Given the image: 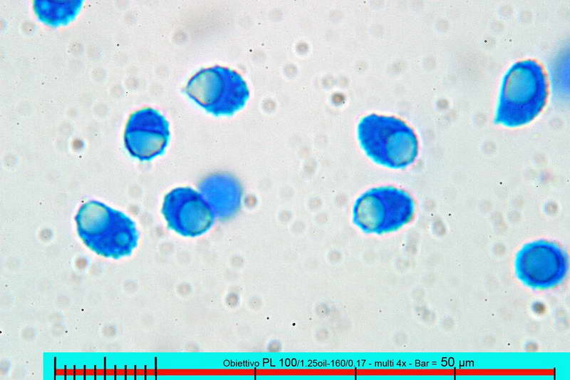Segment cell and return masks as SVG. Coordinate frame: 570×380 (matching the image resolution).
Wrapping results in <instances>:
<instances>
[{
    "label": "cell",
    "instance_id": "obj_4",
    "mask_svg": "<svg viewBox=\"0 0 570 380\" xmlns=\"http://www.w3.org/2000/svg\"><path fill=\"white\" fill-rule=\"evenodd\" d=\"M414 200L405 191L380 187L366 191L356 201L353 221L366 233L381 235L398 230L413 218Z\"/></svg>",
    "mask_w": 570,
    "mask_h": 380
},
{
    "label": "cell",
    "instance_id": "obj_7",
    "mask_svg": "<svg viewBox=\"0 0 570 380\" xmlns=\"http://www.w3.org/2000/svg\"><path fill=\"white\" fill-rule=\"evenodd\" d=\"M162 212L172 230L185 237H197L212 226L215 214L202 195L188 188H177L165 197Z\"/></svg>",
    "mask_w": 570,
    "mask_h": 380
},
{
    "label": "cell",
    "instance_id": "obj_3",
    "mask_svg": "<svg viewBox=\"0 0 570 380\" xmlns=\"http://www.w3.org/2000/svg\"><path fill=\"white\" fill-rule=\"evenodd\" d=\"M361 146L374 162L390 168H404L415 160L418 144L414 131L393 116L370 114L358 125Z\"/></svg>",
    "mask_w": 570,
    "mask_h": 380
},
{
    "label": "cell",
    "instance_id": "obj_6",
    "mask_svg": "<svg viewBox=\"0 0 570 380\" xmlns=\"http://www.w3.org/2000/svg\"><path fill=\"white\" fill-rule=\"evenodd\" d=\"M515 272L526 286L549 289L561 284L567 275L569 257L559 245L546 240L527 243L518 252Z\"/></svg>",
    "mask_w": 570,
    "mask_h": 380
},
{
    "label": "cell",
    "instance_id": "obj_5",
    "mask_svg": "<svg viewBox=\"0 0 570 380\" xmlns=\"http://www.w3.org/2000/svg\"><path fill=\"white\" fill-rule=\"evenodd\" d=\"M185 92L198 105L217 116L231 115L240 110L249 94L239 74L221 66L197 72L187 83Z\"/></svg>",
    "mask_w": 570,
    "mask_h": 380
},
{
    "label": "cell",
    "instance_id": "obj_10",
    "mask_svg": "<svg viewBox=\"0 0 570 380\" xmlns=\"http://www.w3.org/2000/svg\"><path fill=\"white\" fill-rule=\"evenodd\" d=\"M34 11L38 19L51 26L67 24L78 13L81 1H35Z\"/></svg>",
    "mask_w": 570,
    "mask_h": 380
},
{
    "label": "cell",
    "instance_id": "obj_2",
    "mask_svg": "<svg viewBox=\"0 0 570 380\" xmlns=\"http://www.w3.org/2000/svg\"><path fill=\"white\" fill-rule=\"evenodd\" d=\"M76 222L78 235L91 250L119 259L130 255L138 241L134 222L123 212L98 201H88L79 209Z\"/></svg>",
    "mask_w": 570,
    "mask_h": 380
},
{
    "label": "cell",
    "instance_id": "obj_9",
    "mask_svg": "<svg viewBox=\"0 0 570 380\" xmlns=\"http://www.w3.org/2000/svg\"><path fill=\"white\" fill-rule=\"evenodd\" d=\"M202 195L220 219H228L240 208L242 190L240 184L228 174H214L200 185Z\"/></svg>",
    "mask_w": 570,
    "mask_h": 380
},
{
    "label": "cell",
    "instance_id": "obj_1",
    "mask_svg": "<svg viewBox=\"0 0 570 380\" xmlns=\"http://www.w3.org/2000/svg\"><path fill=\"white\" fill-rule=\"evenodd\" d=\"M546 96L542 66L530 59L515 63L503 78L494 123L507 127L529 123L542 110Z\"/></svg>",
    "mask_w": 570,
    "mask_h": 380
},
{
    "label": "cell",
    "instance_id": "obj_8",
    "mask_svg": "<svg viewBox=\"0 0 570 380\" xmlns=\"http://www.w3.org/2000/svg\"><path fill=\"white\" fill-rule=\"evenodd\" d=\"M124 138L133 157L149 161L164 153L170 138L169 125L158 111L143 108L130 115Z\"/></svg>",
    "mask_w": 570,
    "mask_h": 380
}]
</instances>
